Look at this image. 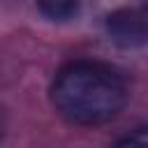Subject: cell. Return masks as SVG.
<instances>
[{"instance_id":"6da1fadb","label":"cell","mask_w":148,"mask_h":148,"mask_svg":"<svg viewBox=\"0 0 148 148\" xmlns=\"http://www.w3.org/2000/svg\"><path fill=\"white\" fill-rule=\"evenodd\" d=\"M127 102L125 79L97 60L65 65L51 86L53 109L74 125H102L113 120Z\"/></svg>"},{"instance_id":"7a4b0ae2","label":"cell","mask_w":148,"mask_h":148,"mask_svg":"<svg viewBox=\"0 0 148 148\" xmlns=\"http://www.w3.org/2000/svg\"><path fill=\"white\" fill-rule=\"evenodd\" d=\"M106 32H109V37L118 46H125V49L143 46V42H146V18H143V12L127 7V9H118V12L109 14Z\"/></svg>"},{"instance_id":"3957f363","label":"cell","mask_w":148,"mask_h":148,"mask_svg":"<svg viewBox=\"0 0 148 148\" xmlns=\"http://www.w3.org/2000/svg\"><path fill=\"white\" fill-rule=\"evenodd\" d=\"M81 0H37V9L49 18V21H72L79 14Z\"/></svg>"}]
</instances>
